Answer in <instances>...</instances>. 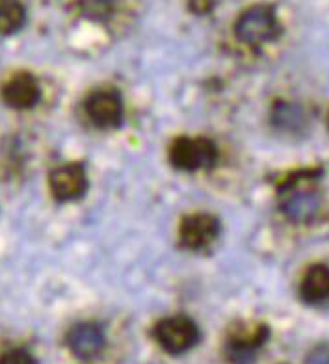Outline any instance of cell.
Masks as SVG:
<instances>
[{
	"label": "cell",
	"mask_w": 329,
	"mask_h": 364,
	"mask_svg": "<svg viewBox=\"0 0 329 364\" xmlns=\"http://www.w3.org/2000/svg\"><path fill=\"white\" fill-rule=\"evenodd\" d=\"M236 38L246 45L257 47L268 43L279 36V21L276 10L268 4H255L244 11L234 24Z\"/></svg>",
	"instance_id": "obj_1"
},
{
	"label": "cell",
	"mask_w": 329,
	"mask_h": 364,
	"mask_svg": "<svg viewBox=\"0 0 329 364\" xmlns=\"http://www.w3.org/2000/svg\"><path fill=\"white\" fill-rule=\"evenodd\" d=\"M322 201V192L310 182H288L279 197L281 212L294 223L315 220Z\"/></svg>",
	"instance_id": "obj_2"
},
{
	"label": "cell",
	"mask_w": 329,
	"mask_h": 364,
	"mask_svg": "<svg viewBox=\"0 0 329 364\" xmlns=\"http://www.w3.org/2000/svg\"><path fill=\"white\" fill-rule=\"evenodd\" d=\"M169 162L173 168L182 171L209 169L218 162V149L209 138L182 136L177 138L169 149Z\"/></svg>",
	"instance_id": "obj_3"
},
{
	"label": "cell",
	"mask_w": 329,
	"mask_h": 364,
	"mask_svg": "<svg viewBox=\"0 0 329 364\" xmlns=\"http://www.w3.org/2000/svg\"><path fill=\"white\" fill-rule=\"evenodd\" d=\"M153 335L162 350L172 355L187 353L199 341V329L196 321L188 316L164 318L155 326Z\"/></svg>",
	"instance_id": "obj_4"
},
{
	"label": "cell",
	"mask_w": 329,
	"mask_h": 364,
	"mask_svg": "<svg viewBox=\"0 0 329 364\" xmlns=\"http://www.w3.org/2000/svg\"><path fill=\"white\" fill-rule=\"evenodd\" d=\"M48 188L58 203L77 201L88 192L86 168L73 162L53 169L48 175Z\"/></svg>",
	"instance_id": "obj_5"
},
{
	"label": "cell",
	"mask_w": 329,
	"mask_h": 364,
	"mask_svg": "<svg viewBox=\"0 0 329 364\" xmlns=\"http://www.w3.org/2000/svg\"><path fill=\"white\" fill-rule=\"evenodd\" d=\"M90 121L99 129H115L123 121V101L114 90H97L84 102Z\"/></svg>",
	"instance_id": "obj_6"
},
{
	"label": "cell",
	"mask_w": 329,
	"mask_h": 364,
	"mask_svg": "<svg viewBox=\"0 0 329 364\" xmlns=\"http://www.w3.org/2000/svg\"><path fill=\"white\" fill-rule=\"evenodd\" d=\"M219 236V221L212 214H192L181 221L179 240L184 250H205Z\"/></svg>",
	"instance_id": "obj_7"
},
{
	"label": "cell",
	"mask_w": 329,
	"mask_h": 364,
	"mask_svg": "<svg viewBox=\"0 0 329 364\" xmlns=\"http://www.w3.org/2000/svg\"><path fill=\"white\" fill-rule=\"evenodd\" d=\"M41 90L33 75L21 71L6 82L2 87V101L14 110H30L39 102Z\"/></svg>",
	"instance_id": "obj_8"
},
{
	"label": "cell",
	"mask_w": 329,
	"mask_h": 364,
	"mask_svg": "<svg viewBox=\"0 0 329 364\" xmlns=\"http://www.w3.org/2000/svg\"><path fill=\"white\" fill-rule=\"evenodd\" d=\"M67 348L71 350L75 357L82 360H90L103 351L105 348V331L97 323H78V326L71 327V331L66 336Z\"/></svg>",
	"instance_id": "obj_9"
},
{
	"label": "cell",
	"mask_w": 329,
	"mask_h": 364,
	"mask_svg": "<svg viewBox=\"0 0 329 364\" xmlns=\"http://www.w3.org/2000/svg\"><path fill=\"white\" fill-rule=\"evenodd\" d=\"M300 297L310 305L329 301V266L316 264L307 269L300 283Z\"/></svg>",
	"instance_id": "obj_10"
},
{
	"label": "cell",
	"mask_w": 329,
	"mask_h": 364,
	"mask_svg": "<svg viewBox=\"0 0 329 364\" xmlns=\"http://www.w3.org/2000/svg\"><path fill=\"white\" fill-rule=\"evenodd\" d=\"M268 329L264 326H239L229 333V350L236 357L251 355L266 342Z\"/></svg>",
	"instance_id": "obj_11"
},
{
	"label": "cell",
	"mask_w": 329,
	"mask_h": 364,
	"mask_svg": "<svg viewBox=\"0 0 329 364\" xmlns=\"http://www.w3.org/2000/svg\"><path fill=\"white\" fill-rule=\"evenodd\" d=\"M307 112L303 106L291 101H277L272 108V123L285 132H300L307 127Z\"/></svg>",
	"instance_id": "obj_12"
},
{
	"label": "cell",
	"mask_w": 329,
	"mask_h": 364,
	"mask_svg": "<svg viewBox=\"0 0 329 364\" xmlns=\"http://www.w3.org/2000/svg\"><path fill=\"white\" fill-rule=\"evenodd\" d=\"M26 21V10L21 0H0V36L19 32Z\"/></svg>",
	"instance_id": "obj_13"
},
{
	"label": "cell",
	"mask_w": 329,
	"mask_h": 364,
	"mask_svg": "<svg viewBox=\"0 0 329 364\" xmlns=\"http://www.w3.org/2000/svg\"><path fill=\"white\" fill-rule=\"evenodd\" d=\"M0 364H38L36 357L24 348H14L0 355Z\"/></svg>",
	"instance_id": "obj_14"
},
{
	"label": "cell",
	"mask_w": 329,
	"mask_h": 364,
	"mask_svg": "<svg viewBox=\"0 0 329 364\" xmlns=\"http://www.w3.org/2000/svg\"><path fill=\"white\" fill-rule=\"evenodd\" d=\"M306 364H329V348L328 346H320L316 350L307 355Z\"/></svg>",
	"instance_id": "obj_15"
},
{
	"label": "cell",
	"mask_w": 329,
	"mask_h": 364,
	"mask_svg": "<svg viewBox=\"0 0 329 364\" xmlns=\"http://www.w3.org/2000/svg\"><path fill=\"white\" fill-rule=\"evenodd\" d=\"M192 2H197V4L192 6V10L199 11V14H201V11H207L210 6H212V4H210V0H192Z\"/></svg>",
	"instance_id": "obj_16"
},
{
	"label": "cell",
	"mask_w": 329,
	"mask_h": 364,
	"mask_svg": "<svg viewBox=\"0 0 329 364\" xmlns=\"http://www.w3.org/2000/svg\"><path fill=\"white\" fill-rule=\"evenodd\" d=\"M328 129H329V114H328Z\"/></svg>",
	"instance_id": "obj_17"
}]
</instances>
